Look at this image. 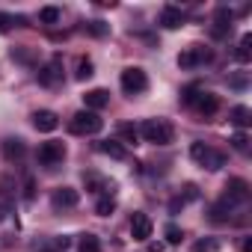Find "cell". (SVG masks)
<instances>
[{
    "instance_id": "603a6c76",
    "label": "cell",
    "mask_w": 252,
    "mask_h": 252,
    "mask_svg": "<svg viewBox=\"0 0 252 252\" xmlns=\"http://www.w3.org/2000/svg\"><path fill=\"white\" fill-rule=\"evenodd\" d=\"M113 211H116V199H113V196H101V199L95 202V214H98V217H110Z\"/></svg>"
},
{
    "instance_id": "d590c367",
    "label": "cell",
    "mask_w": 252,
    "mask_h": 252,
    "mask_svg": "<svg viewBox=\"0 0 252 252\" xmlns=\"http://www.w3.org/2000/svg\"><path fill=\"white\" fill-rule=\"evenodd\" d=\"M240 249H243V252H252V237H243V240H240Z\"/></svg>"
},
{
    "instance_id": "30bf717a",
    "label": "cell",
    "mask_w": 252,
    "mask_h": 252,
    "mask_svg": "<svg viewBox=\"0 0 252 252\" xmlns=\"http://www.w3.org/2000/svg\"><path fill=\"white\" fill-rule=\"evenodd\" d=\"M60 80H63V60L54 57L48 65L39 68V83H42V86H57Z\"/></svg>"
},
{
    "instance_id": "484cf974",
    "label": "cell",
    "mask_w": 252,
    "mask_h": 252,
    "mask_svg": "<svg viewBox=\"0 0 252 252\" xmlns=\"http://www.w3.org/2000/svg\"><path fill=\"white\" fill-rule=\"evenodd\" d=\"M63 18V12L57 9V6H45V9H39V21L42 24H57Z\"/></svg>"
},
{
    "instance_id": "e0dca14e",
    "label": "cell",
    "mask_w": 252,
    "mask_h": 252,
    "mask_svg": "<svg viewBox=\"0 0 252 252\" xmlns=\"http://www.w3.org/2000/svg\"><path fill=\"white\" fill-rule=\"evenodd\" d=\"M27 155V146H24V140H6L3 143V158L12 163V160H21Z\"/></svg>"
},
{
    "instance_id": "9a60e30c",
    "label": "cell",
    "mask_w": 252,
    "mask_h": 252,
    "mask_svg": "<svg viewBox=\"0 0 252 252\" xmlns=\"http://www.w3.org/2000/svg\"><path fill=\"white\" fill-rule=\"evenodd\" d=\"M98 152L107 155V158H113V160H128V149H125L119 140H101L98 143Z\"/></svg>"
},
{
    "instance_id": "1f68e13d",
    "label": "cell",
    "mask_w": 252,
    "mask_h": 252,
    "mask_svg": "<svg viewBox=\"0 0 252 252\" xmlns=\"http://www.w3.org/2000/svg\"><path fill=\"white\" fill-rule=\"evenodd\" d=\"M181 199H184V202H196V199H199V187H196V184H184Z\"/></svg>"
},
{
    "instance_id": "5bb4252c",
    "label": "cell",
    "mask_w": 252,
    "mask_h": 252,
    "mask_svg": "<svg viewBox=\"0 0 252 252\" xmlns=\"http://www.w3.org/2000/svg\"><path fill=\"white\" fill-rule=\"evenodd\" d=\"M83 104H86V110L98 113V110H104V107L110 104V92H107V89H89V92L83 95Z\"/></svg>"
},
{
    "instance_id": "6da1fadb",
    "label": "cell",
    "mask_w": 252,
    "mask_h": 252,
    "mask_svg": "<svg viewBox=\"0 0 252 252\" xmlns=\"http://www.w3.org/2000/svg\"><path fill=\"white\" fill-rule=\"evenodd\" d=\"M140 137L152 146H169L175 140V128L166 122V119H146L140 125Z\"/></svg>"
},
{
    "instance_id": "f546056e",
    "label": "cell",
    "mask_w": 252,
    "mask_h": 252,
    "mask_svg": "<svg viewBox=\"0 0 252 252\" xmlns=\"http://www.w3.org/2000/svg\"><path fill=\"white\" fill-rule=\"evenodd\" d=\"M199 95H202V89H199V86H187V89H184V92H181V101H184V104H187V107H193V104H196V98H199Z\"/></svg>"
},
{
    "instance_id": "ac0fdd59",
    "label": "cell",
    "mask_w": 252,
    "mask_h": 252,
    "mask_svg": "<svg viewBox=\"0 0 252 252\" xmlns=\"http://www.w3.org/2000/svg\"><path fill=\"white\" fill-rule=\"evenodd\" d=\"M119 143L122 146H137L140 143V128L137 125H119Z\"/></svg>"
},
{
    "instance_id": "8fae6325",
    "label": "cell",
    "mask_w": 252,
    "mask_h": 252,
    "mask_svg": "<svg viewBox=\"0 0 252 252\" xmlns=\"http://www.w3.org/2000/svg\"><path fill=\"white\" fill-rule=\"evenodd\" d=\"M33 128L42 131V134H51V131L60 128V116L54 110H36L33 113Z\"/></svg>"
},
{
    "instance_id": "52a82bcc",
    "label": "cell",
    "mask_w": 252,
    "mask_h": 252,
    "mask_svg": "<svg viewBox=\"0 0 252 252\" xmlns=\"http://www.w3.org/2000/svg\"><path fill=\"white\" fill-rule=\"evenodd\" d=\"M222 202L225 205H246L249 202V181H243V178H231L228 184H225V193H222Z\"/></svg>"
},
{
    "instance_id": "ffe728a7",
    "label": "cell",
    "mask_w": 252,
    "mask_h": 252,
    "mask_svg": "<svg viewBox=\"0 0 252 252\" xmlns=\"http://www.w3.org/2000/svg\"><path fill=\"white\" fill-rule=\"evenodd\" d=\"M234 57H237V63H249V60H252V36H249V33H243V36H240Z\"/></svg>"
},
{
    "instance_id": "7a4b0ae2",
    "label": "cell",
    "mask_w": 252,
    "mask_h": 252,
    "mask_svg": "<svg viewBox=\"0 0 252 252\" xmlns=\"http://www.w3.org/2000/svg\"><path fill=\"white\" fill-rule=\"evenodd\" d=\"M104 128V119L98 116V113H92V110H77L74 116H71V122H68V131L74 134V137H92V134H98Z\"/></svg>"
},
{
    "instance_id": "4dcf8cb0",
    "label": "cell",
    "mask_w": 252,
    "mask_h": 252,
    "mask_svg": "<svg viewBox=\"0 0 252 252\" xmlns=\"http://www.w3.org/2000/svg\"><path fill=\"white\" fill-rule=\"evenodd\" d=\"M217 249H220L217 240H199V243L193 246V252H217Z\"/></svg>"
},
{
    "instance_id": "7c38bea8",
    "label": "cell",
    "mask_w": 252,
    "mask_h": 252,
    "mask_svg": "<svg viewBox=\"0 0 252 252\" xmlns=\"http://www.w3.org/2000/svg\"><path fill=\"white\" fill-rule=\"evenodd\" d=\"M181 24H184V12H181L178 6L169 3V6L160 9V27H163V30H178Z\"/></svg>"
},
{
    "instance_id": "83f0119b",
    "label": "cell",
    "mask_w": 252,
    "mask_h": 252,
    "mask_svg": "<svg viewBox=\"0 0 252 252\" xmlns=\"http://www.w3.org/2000/svg\"><path fill=\"white\" fill-rule=\"evenodd\" d=\"M228 143H231V146H234V149H237V152H243V155H246V152H249V137H246V134H243V131H237V134H234V137H231V140H228Z\"/></svg>"
},
{
    "instance_id": "4316f807",
    "label": "cell",
    "mask_w": 252,
    "mask_h": 252,
    "mask_svg": "<svg viewBox=\"0 0 252 252\" xmlns=\"http://www.w3.org/2000/svg\"><path fill=\"white\" fill-rule=\"evenodd\" d=\"M92 74H95V65H92L89 60H77V74H74V77H77V80H89Z\"/></svg>"
},
{
    "instance_id": "44dd1931",
    "label": "cell",
    "mask_w": 252,
    "mask_h": 252,
    "mask_svg": "<svg viewBox=\"0 0 252 252\" xmlns=\"http://www.w3.org/2000/svg\"><path fill=\"white\" fill-rule=\"evenodd\" d=\"M208 220H211V222H228V220H231V205H225V202L220 199V202L211 208Z\"/></svg>"
},
{
    "instance_id": "4fadbf2b",
    "label": "cell",
    "mask_w": 252,
    "mask_h": 252,
    "mask_svg": "<svg viewBox=\"0 0 252 252\" xmlns=\"http://www.w3.org/2000/svg\"><path fill=\"white\" fill-rule=\"evenodd\" d=\"M196 113L199 116H205V119H211V116H217V110H220V98L217 95H211V92H202L199 98H196Z\"/></svg>"
},
{
    "instance_id": "e575fe53",
    "label": "cell",
    "mask_w": 252,
    "mask_h": 252,
    "mask_svg": "<svg viewBox=\"0 0 252 252\" xmlns=\"http://www.w3.org/2000/svg\"><path fill=\"white\" fill-rule=\"evenodd\" d=\"M163 249H166L163 240H152V243H149V252H163Z\"/></svg>"
},
{
    "instance_id": "8992f818",
    "label": "cell",
    "mask_w": 252,
    "mask_h": 252,
    "mask_svg": "<svg viewBox=\"0 0 252 252\" xmlns=\"http://www.w3.org/2000/svg\"><path fill=\"white\" fill-rule=\"evenodd\" d=\"M63 160H65V146H63V143L51 140V143H42V146H39V163H42V166L54 169V166H60Z\"/></svg>"
},
{
    "instance_id": "7402d4cb",
    "label": "cell",
    "mask_w": 252,
    "mask_h": 252,
    "mask_svg": "<svg viewBox=\"0 0 252 252\" xmlns=\"http://www.w3.org/2000/svg\"><path fill=\"white\" fill-rule=\"evenodd\" d=\"M77 249L80 252H101V240H98V234H80V240H77Z\"/></svg>"
},
{
    "instance_id": "ba28073f",
    "label": "cell",
    "mask_w": 252,
    "mask_h": 252,
    "mask_svg": "<svg viewBox=\"0 0 252 252\" xmlns=\"http://www.w3.org/2000/svg\"><path fill=\"white\" fill-rule=\"evenodd\" d=\"M152 231H155V222H152L149 214H134V217H131V237H134V240L146 243V240L152 237Z\"/></svg>"
},
{
    "instance_id": "d6a6232c",
    "label": "cell",
    "mask_w": 252,
    "mask_h": 252,
    "mask_svg": "<svg viewBox=\"0 0 252 252\" xmlns=\"http://www.w3.org/2000/svg\"><path fill=\"white\" fill-rule=\"evenodd\" d=\"M33 190H36V184H33V178H27V184H24V199L27 202L33 199Z\"/></svg>"
},
{
    "instance_id": "9c48e42d",
    "label": "cell",
    "mask_w": 252,
    "mask_h": 252,
    "mask_svg": "<svg viewBox=\"0 0 252 252\" xmlns=\"http://www.w3.org/2000/svg\"><path fill=\"white\" fill-rule=\"evenodd\" d=\"M77 202H80V196H77L74 187H57V190L51 193V205H54L57 211H68V208H74Z\"/></svg>"
},
{
    "instance_id": "277c9868",
    "label": "cell",
    "mask_w": 252,
    "mask_h": 252,
    "mask_svg": "<svg viewBox=\"0 0 252 252\" xmlns=\"http://www.w3.org/2000/svg\"><path fill=\"white\" fill-rule=\"evenodd\" d=\"M119 83H122V92H128V95H140V92L149 89V77H146V71L137 68V65H128V68H125L122 77H119Z\"/></svg>"
},
{
    "instance_id": "d6986e66",
    "label": "cell",
    "mask_w": 252,
    "mask_h": 252,
    "mask_svg": "<svg viewBox=\"0 0 252 252\" xmlns=\"http://www.w3.org/2000/svg\"><path fill=\"white\" fill-rule=\"evenodd\" d=\"M228 119L237 125V128H246V125L252 122V110L246 107V104H237V107H231V113H228Z\"/></svg>"
},
{
    "instance_id": "836d02e7",
    "label": "cell",
    "mask_w": 252,
    "mask_h": 252,
    "mask_svg": "<svg viewBox=\"0 0 252 252\" xmlns=\"http://www.w3.org/2000/svg\"><path fill=\"white\" fill-rule=\"evenodd\" d=\"M181 208H184V199H181V196H178V199H172V202H169V211H172V214H178V211H181Z\"/></svg>"
},
{
    "instance_id": "5b68a950",
    "label": "cell",
    "mask_w": 252,
    "mask_h": 252,
    "mask_svg": "<svg viewBox=\"0 0 252 252\" xmlns=\"http://www.w3.org/2000/svg\"><path fill=\"white\" fill-rule=\"evenodd\" d=\"M211 60H214V51H208V48H202V45H193V48H187V51L178 54V65H181L184 71L199 68V65H205V63H211Z\"/></svg>"
},
{
    "instance_id": "3957f363",
    "label": "cell",
    "mask_w": 252,
    "mask_h": 252,
    "mask_svg": "<svg viewBox=\"0 0 252 252\" xmlns=\"http://www.w3.org/2000/svg\"><path fill=\"white\" fill-rule=\"evenodd\" d=\"M190 158L196 163H202L205 169H211V172H217V169L225 166V155L217 152V149H211V146H205V143H193L190 146Z\"/></svg>"
},
{
    "instance_id": "cb8c5ba5",
    "label": "cell",
    "mask_w": 252,
    "mask_h": 252,
    "mask_svg": "<svg viewBox=\"0 0 252 252\" xmlns=\"http://www.w3.org/2000/svg\"><path fill=\"white\" fill-rule=\"evenodd\" d=\"M163 237H166L163 243H169V246H178V243L184 240V231H181V228H178L175 222H169V225L163 228Z\"/></svg>"
},
{
    "instance_id": "f1b7e54d",
    "label": "cell",
    "mask_w": 252,
    "mask_h": 252,
    "mask_svg": "<svg viewBox=\"0 0 252 252\" xmlns=\"http://www.w3.org/2000/svg\"><path fill=\"white\" fill-rule=\"evenodd\" d=\"M86 30H89L92 36H98V39H101V36H107V33H110V24H104V21H89V24H86Z\"/></svg>"
},
{
    "instance_id": "d4e9b609",
    "label": "cell",
    "mask_w": 252,
    "mask_h": 252,
    "mask_svg": "<svg viewBox=\"0 0 252 252\" xmlns=\"http://www.w3.org/2000/svg\"><path fill=\"white\" fill-rule=\"evenodd\" d=\"M18 24H24V18H21V15L0 12V33H6V30H12V27H18Z\"/></svg>"
},
{
    "instance_id": "2e32d148",
    "label": "cell",
    "mask_w": 252,
    "mask_h": 252,
    "mask_svg": "<svg viewBox=\"0 0 252 252\" xmlns=\"http://www.w3.org/2000/svg\"><path fill=\"white\" fill-rule=\"evenodd\" d=\"M228 30H231V12L225 6H220L217 9V24H214V39H222Z\"/></svg>"
}]
</instances>
